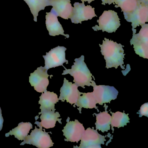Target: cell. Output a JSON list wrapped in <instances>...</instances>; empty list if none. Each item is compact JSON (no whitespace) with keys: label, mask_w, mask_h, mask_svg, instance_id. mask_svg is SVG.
I'll return each instance as SVG.
<instances>
[{"label":"cell","mask_w":148,"mask_h":148,"mask_svg":"<svg viewBox=\"0 0 148 148\" xmlns=\"http://www.w3.org/2000/svg\"><path fill=\"white\" fill-rule=\"evenodd\" d=\"M99 46L101 47V53L106 62V68L115 67L117 69L119 66L123 69L124 68L123 66L125 55L123 48V46L106 38L103 40V44H99Z\"/></svg>","instance_id":"obj_1"},{"label":"cell","mask_w":148,"mask_h":148,"mask_svg":"<svg viewBox=\"0 0 148 148\" xmlns=\"http://www.w3.org/2000/svg\"><path fill=\"white\" fill-rule=\"evenodd\" d=\"M74 61L71 69H67L63 66L65 70L63 71L62 75L69 74L73 77V82L78 86L85 88V86H92L93 82L92 74L84 62V56L82 55L79 58L75 59Z\"/></svg>","instance_id":"obj_2"},{"label":"cell","mask_w":148,"mask_h":148,"mask_svg":"<svg viewBox=\"0 0 148 148\" xmlns=\"http://www.w3.org/2000/svg\"><path fill=\"white\" fill-rule=\"evenodd\" d=\"M133 36L130 40L131 45H133L135 53L144 58H148V25L144 24L138 34L136 30L132 29Z\"/></svg>","instance_id":"obj_3"},{"label":"cell","mask_w":148,"mask_h":148,"mask_svg":"<svg viewBox=\"0 0 148 148\" xmlns=\"http://www.w3.org/2000/svg\"><path fill=\"white\" fill-rule=\"evenodd\" d=\"M97 21L99 25L92 27L95 31L102 30L103 32L112 33L116 32L121 25L117 13L112 10L105 11Z\"/></svg>","instance_id":"obj_4"},{"label":"cell","mask_w":148,"mask_h":148,"mask_svg":"<svg viewBox=\"0 0 148 148\" xmlns=\"http://www.w3.org/2000/svg\"><path fill=\"white\" fill-rule=\"evenodd\" d=\"M45 131V129L43 131L42 128L38 129L35 126V129L32 131L31 135H27L20 145L27 144L32 145L39 148H49L52 147L54 143L51 139L49 132H46Z\"/></svg>","instance_id":"obj_5"},{"label":"cell","mask_w":148,"mask_h":148,"mask_svg":"<svg viewBox=\"0 0 148 148\" xmlns=\"http://www.w3.org/2000/svg\"><path fill=\"white\" fill-rule=\"evenodd\" d=\"M66 48L64 47L58 46L51 49L46 55H43L45 59V66L44 68L48 71L51 68L62 66L66 63L68 64V61L66 59L65 51Z\"/></svg>","instance_id":"obj_6"},{"label":"cell","mask_w":148,"mask_h":148,"mask_svg":"<svg viewBox=\"0 0 148 148\" xmlns=\"http://www.w3.org/2000/svg\"><path fill=\"white\" fill-rule=\"evenodd\" d=\"M92 86L93 87L92 93L97 103L100 105H103V104L106 103H110L111 100H115L118 95L119 92L113 86H97L94 81H93Z\"/></svg>","instance_id":"obj_7"},{"label":"cell","mask_w":148,"mask_h":148,"mask_svg":"<svg viewBox=\"0 0 148 148\" xmlns=\"http://www.w3.org/2000/svg\"><path fill=\"white\" fill-rule=\"evenodd\" d=\"M79 148H101L106 141L105 136L100 135L94 128H88L83 133Z\"/></svg>","instance_id":"obj_8"},{"label":"cell","mask_w":148,"mask_h":148,"mask_svg":"<svg viewBox=\"0 0 148 148\" xmlns=\"http://www.w3.org/2000/svg\"><path fill=\"white\" fill-rule=\"evenodd\" d=\"M73 5L72 16L71 18L72 23L81 24L82 21L97 17L95 14V8L90 5H85L84 2H75Z\"/></svg>","instance_id":"obj_9"},{"label":"cell","mask_w":148,"mask_h":148,"mask_svg":"<svg viewBox=\"0 0 148 148\" xmlns=\"http://www.w3.org/2000/svg\"><path fill=\"white\" fill-rule=\"evenodd\" d=\"M49 77L47 70L41 66L38 67L34 72L31 73L29 82L38 92H45L47 90V87L49 85Z\"/></svg>","instance_id":"obj_10"},{"label":"cell","mask_w":148,"mask_h":148,"mask_svg":"<svg viewBox=\"0 0 148 148\" xmlns=\"http://www.w3.org/2000/svg\"><path fill=\"white\" fill-rule=\"evenodd\" d=\"M78 87L75 84L69 82L64 78L63 86L60 88L59 100H61L62 102L66 100L67 103L71 104L76 103L79 97L83 93L79 91Z\"/></svg>","instance_id":"obj_11"},{"label":"cell","mask_w":148,"mask_h":148,"mask_svg":"<svg viewBox=\"0 0 148 148\" xmlns=\"http://www.w3.org/2000/svg\"><path fill=\"white\" fill-rule=\"evenodd\" d=\"M85 130L83 124L78 120L75 119L74 121H67L62 131L64 132V136L66 138L64 139L65 141L78 143L81 139Z\"/></svg>","instance_id":"obj_12"},{"label":"cell","mask_w":148,"mask_h":148,"mask_svg":"<svg viewBox=\"0 0 148 148\" xmlns=\"http://www.w3.org/2000/svg\"><path fill=\"white\" fill-rule=\"evenodd\" d=\"M49 6L53 7L51 10L58 17L68 19L72 16L73 7L71 0H49Z\"/></svg>","instance_id":"obj_13"},{"label":"cell","mask_w":148,"mask_h":148,"mask_svg":"<svg viewBox=\"0 0 148 148\" xmlns=\"http://www.w3.org/2000/svg\"><path fill=\"white\" fill-rule=\"evenodd\" d=\"M46 25L50 36H56L61 35L66 38H69V34L64 33V29L59 21L58 16L53 10L47 12L46 15Z\"/></svg>","instance_id":"obj_14"},{"label":"cell","mask_w":148,"mask_h":148,"mask_svg":"<svg viewBox=\"0 0 148 148\" xmlns=\"http://www.w3.org/2000/svg\"><path fill=\"white\" fill-rule=\"evenodd\" d=\"M40 114L41 115L40 118L41 119V122L36 121L35 122V124H37L40 128L44 127L45 129H48L54 128L57 121L62 124L61 119H59L60 116L59 112H55L54 110H41V112H39V115Z\"/></svg>","instance_id":"obj_15"},{"label":"cell","mask_w":148,"mask_h":148,"mask_svg":"<svg viewBox=\"0 0 148 148\" xmlns=\"http://www.w3.org/2000/svg\"><path fill=\"white\" fill-rule=\"evenodd\" d=\"M131 22L132 29L137 27L142 26L148 21V4L142 2L139 6L135 10L127 20Z\"/></svg>","instance_id":"obj_16"},{"label":"cell","mask_w":148,"mask_h":148,"mask_svg":"<svg viewBox=\"0 0 148 148\" xmlns=\"http://www.w3.org/2000/svg\"><path fill=\"white\" fill-rule=\"evenodd\" d=\"M142 3L141 0H115L116 8H120L126 21Z\"/></svg>","instance_id":"obj_17"},{"label":"cell","mask_w":148,"mask_h":148,"mask_svg":"<svg viewBox=\"0 0 148 148\" xmlns=\"http://www.w3.org/2000/svg\"><path fill=\"white\" fill-rule=\"evenodd\" d=\"M59 100L56 93L46 91L42 92L40 97L38 103L41 105L40 108V110L55 111V104L58 102Z\"/></svg>","instance_id":"obj_18"},{"label":"cell","mask_w":148,"mask_h":148,"mask_svg":"<svg viewBox=\"0 0 148 148\" xmlns=\"http://www.w3.org/2000/svg\"><path fill=\"white\" fill-rule=\"evenodd\" d=\"M33 128V125L31 123H19L18 126L12 129L8 133H6V137L11 135H14V136L19 140H24L26 137L28 135L30 130Z\"/></svg>","instance_id":"obj_19"},{"label":"cell","mask_w":148,"mask_h":148,"mask_svg":"<svg viewBox=\"0 0 148 148\" xmlns=\"http://www.w3.org/2000/svg\"><path fill=\"white\" fill-rule=\"evenodd\" d=\"M96 116V123H95L96 130L101 131L102 132H108L110 129L111 116L108 113L107 111L100 112L98 114L94 113Z\"/></svg>","instance_id":"obj_20"},{"label":"cell","mask_w":148,"mask_h":148,"mask_svg":"<svg viewBox=\"0 0 148 148\" xmlns=\"http://www.w3.org/2000/svg\"><path fill=\"white\" fill-rule=\"evenodd\" d=\"M96 99L94 97L92 92L83 93V96H80L75 105L79 107L78 110H79V112L81 113V109L82 108L86 109H92L95 108L98 110L96 106Z\"/></svg>","instance_id":"obj_21"},{"label":"cell","mask_w":148,"mask_h":148,"mask_svg":"<svg viewBox=\"0 0 148 148\" xmlns=\"http://www.w3.org/2000/svg\"><path fill=\"white\" fill-rule=\"evenodd\" d=\"M30 8L31 13L34 17V20L38 21L39 13L45 10L46 7L49 6L48 0H24Z\"/></svg>","instance_id":"obj_22"},{"label":"cell","mask_w":148,"mask_h":148,"mask_svg":"<svg viewBox=\"0 0 148 148\" xmlns=\"http://www.w3.org/2000/svg\"><path fill=\"white\" fill-rule=\"evenodd\" d=\"M112 116H111V125L112 127H123L125 125H127V123H130V119L128 115L129 114H125L124 112H116L115 113L110 112Z\"/></svg>","instance_id":"obj_23"},{"label":"cell","mask_w":148,"mask_h":148,"mask_svg":"<svg viewBox=\"0 0 148 148\" xmlns=\"http://www.w3.org/2000/svg\"><path fill=\"white\" fill-rule=\"evenodd\" d=\"M139 117L145 116L148 117V103H146L141 106L140 110L138 111Z\"/></svg>","instance_id":"obj_24"},{"label":"cell","mask_w":148,"mask_h":148,"mask_svg":"<svg viewBox=\"0 0 148 148\" xmlns=\"http://www.w3.org/2000/svg\"><path fill=\"white\" fill-rule=\"evenodd\" d=\"M102 1V5H105L106 4L108 5H111L112 3H114L115 0H101Z\"/></svg>","instance_id":"obj_25"},{"label":"cell","mask_w":148,"mask_h":148,"mask_svg":"<svg viewBox=\"0 0 148 148\" xmlns=\"http://www.w3.org/2000/svg\"><path fill=\"white\" fill-rule=\"evenodd\" d=\"M3 122H4V119L2 116L1 108H0V131H1L2 130Z\"/></svg>","instance_id":"obj_26"},{"label":"cell","mask_w":148,"mask_h":148,"mask_svg":"<svg viewBox=\"0 0 148 148\" xmlns=\"http://www.w3.org/2000/svg\"><path fill=\"white\" fill-rule=\"evenodd\" d=\"M81 1H82V2H86V1H87L88 2L89 4H90L92 1H94L95 0H81Z\"/></svg>","instance_id":"obj_27"},{"label":"cell","mask_w":148,"mask_h":148,"mask_svg":"<svg viewBox=\"0 0 148 148\" xmlns=\"http://www.w3.org/2000/svg\"><path fill=\"white\" fill-rule=\"evenodd\" d=\"M141 1L144 3L148 4V0H141Z\"/></svg>","instance_id":"obj_28"},{"label":"cell","mask_w":148,"mask_h":148,"mask_svg":"<svg viewBox=\"0 0 148 148\" xmlns=\"http://www.w3.org/2000/svg\"><path fill=\"white\" fill-rule=\"evenodd\" d=\"M48 1H49V0H48Z\"/></svg>","instance_id":"obj_29"},{"label":"cell","mask_w":148,"mask_h":148,"mask_svg":"<svg viewBox=\"0 0 148 148\" xmlns=\"http://www.w3.org/2000/svg\"><path fill=\"white\" fill-rule=\"evenodd\" d=\"M0 108H1V107H0Z\"/></svg>","instance_id":"obj_30"}]
</instances>
